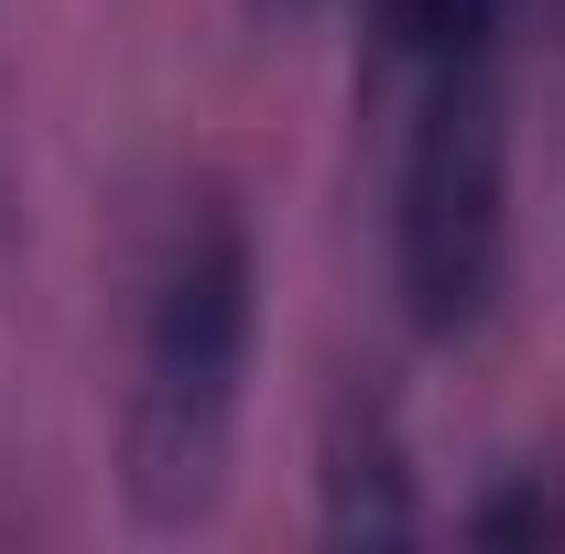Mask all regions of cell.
<instances>
[{"instance_id":"obj_1","label":"cell","mask_w":565,"mask_h":554,"mask_svg":"<svg viewBox=\"0 0 565 554\" xmlns=\"http://www.w3.org/2000/svg\"><path fill=\"white\" fill-rule=\"evenodd\" d=\"M250 359H262V239L239 196H185L141 294L131 403H120V500L141 533H196L228 500Z\"/></svg>"},{"instance_id":"obj_2","label":"cell","mask_w":565,"mask_h":554,"mask_svg":"<svg viewBox=\"0 0 565 554\" xmlns=\"http://www.w3.org/2000/svg\"><path fill=\"white\" fill-rule=\"evenodd\" d=\"M511 294V98L500 55L403 87L392 152V305L424 348L479 338Z\"/></svg>"},{"instance_id":"obj_3","label":"cell","mask_w":565,"mask_h":554,"mask_svg":"<svg viewBox=\"0 0 565 554\" xmlns=\"http://www.w3.org/2000/svg\"><path fill=\"white\" fill-rule=\"evenodd\" d=\"M316 522L327 544H414L424 479H414V424L381 381H349L316 435Z\"/></svg>"},{"instance_id":"obj_4","label":"cell","mask_w":565,"mask_h":554,"mask_svg":"<svg viewBox=\"0 0 565 554\" xmlns=\"http://www.w3.org/2000/svg\"><path fill=\"white\" fill-rule=\"evenodd\" d=\"M522 0H370V66L403 98V87H424V76H446V66L500 55V22Z\"/></svg>"},{"instance_id":"obj_5","label":"cell","mask_w":565,"mask_h":554,"mask_svg":"<svg viewBox=\"0 0 565 554\" xmlns=\"http://www.w3.org/2000/svg\"><path fill=\"white\" fill-rule=\"evenodd\" d=\"M468 544H490V554H511V544H565V489H544L533 468L490 479L479 500H468Z\"/></svg>"},{"instance_id":"obj_6","label":"cell","mask_w":565,"mask_h":554,"mask_svg":"<svg viewBox=\"0 0 565 554\" xmlns=\"http://www.w3.org/2000/svg\"><path fill=\"white\" fill-rule=\"evenodd\" d=\"M262 22H305V11H327V0H250Z\"/></svg>"}]
</instances>
